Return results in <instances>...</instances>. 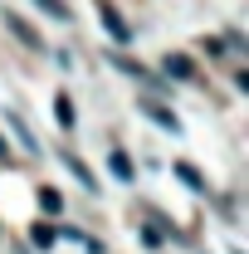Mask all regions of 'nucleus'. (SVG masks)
Instances as JSON below:
<instances>
[{"label":"nucleus","instance_id":"nucleus-1","mask_svg":"<svg viewBox=\"0 0 249 254\" xmlns=\"http://www.w3.org/2000/svg\"><path fill=\"white\" fill-rule=\"evenodd\" d=\"M0 20H5V30L15 34V39H20L25 49H44V39H39V30H34V25L25 20V15H15V10H0Z\"/></svg>","mask_w":249,"mask_h":254},{"label":"nucleus","instance_id":"nucleus-2","mask_svg":"<svg viewBox=\"0 0 249 254\" xmlns=\"http://www.w3.org/2000/svg\"><path fill=\"white\" fill-rule=\"evenodd\" d=\"M161 68H166V78H195V59L190 54H166Z\"/></svg>","mask_w":249,"mask_h":254},{"label":"nucleus","instance_id":"nucleus-3","mask_svg":"<svg viewBox=\"0 0 249 254\" xmlns=\"http://www.w3.org/2000/svg\"><path fill=\"white\" fill-rule=\"evenodd\" d=\"M137 108H142V113H147V118H156V123H161V127H171V132H181V123H176V113H171V108H161V103H156V98H142V103H137Z\"/></svg>","mask_w":249,"mask_h":254},{"label":"nucleus","instance_id":"nucleus-4","mask_svg":"<svg viewBox=\"0 0 249 254\" xmlns=\"http://www.w3.org/2000/svg\"><path fill=\"white\" fill-rule=\"evenodd\" d=\"M98 15H103V25H108V34H113L118 44H127V39H132V30H127V20L118 15V10H113V5H103Z\"/></svg>","mask_w":249,"mask_h":254},{"label":"nucleus","instance_id":"nucleus-5","mask_svg":"<svg viewBox=\"0 0 249 254\" xmlns=\"http://www.w3.org/2000/svg\"><path fill=\"white\" fill-rule=\"evenodd\" d=\"M34 200H39V210H44V215H63V195L54 186H39L34 190Z\"/></svg>","mask_w":249,"mask_h":254},{"label":"nucleus","instance_id":"nucleus-6","mask_svg":"<svg viewBox=\"0 0 249 254\" xmlns=\"http://www.w3.org/2000/svg\"><path fill=\"white\" fill-rule=\"evenodd\" d=\"M113 64H118L123 73H132L137 83H156V78H152V68H142V64H137V59H127V54H113Z\"/></svg>","mask_w":249,"mask_h":254},{"label":"nucleus","instance_id":"nucleus-7","mask_svg":"<svg viewBox=\"0 0 249 254\" xmlns=\"http://www.w3.org/2000/svg\"><path fill=\"white\" fill-rule=\"evenodd\" d=\"M30 240H34V250H49V245L59 240V230H54L49 220H39V225H30Z\"/></svg>","mask_w":249,"mask_h":254},{"label":"nucleus","instance_id":"nucleus-8","mask_svg":"<svg viewBox=\"0 0 249 254\" xmlns=\"http://www.w3.org/2000/svg\"><path fill=\"white\" fill-rule=\"evenodd\" d=\"M54 113H59V127H63V132L78 127V123H73V98H68V93H54Z\"/></svg>","mask_w":249,"mask_h":254},{"label":"nucleus","instance_id":"nucleus-9","mask_svg":"<svg viewBox=\"0 0 249 254\" xmlns=\"http://www.w3.org/2000/svg\"><path fill=\"white\" fill-rule=\"evenodd\" d=\"M108 166H113V176H118V181H132V157H127V152H113Z\"/></svg>","mask_w":249,"mask_h":254},{"label":"nucleus","instance_id":"nucleus-10","mask_svg":"<svg viewBox=\"0 0 249 254\" xmlns=\"http://www.w3.org/2000/svg\"><path fill=\"white\" fill-rule=\"evenodd\" d=\"M34 5H39V10H44V15H54V20H63V25H68V20H73V10H68V5H63V0H34Z\"/></svg>","mask_w":249,"mask_h":254},{"label":"nucleus","instance_id":"nucleus-11","mask_svg":"<svg viewBox=\"0 0 249 254\" xmlns=\"http://www.w3.org/2000/svg\"><path fill=\"white\" fill-rule=\"evenodd\" d=\"M10 123H15V137L25 142V152H39V142H34V132L25 127V118H20V113H10Z\"/></svg>","mask_w":249,"mask_h":254},{"label":"nucleus","instance_id":"nucleus-12","mask_svg":"<svg viewBox=\"0 0 249 254\" xmlns=\"http://www.w3.org/2000/svg\"><path fill=\"white\" fill-rule=\"evenodd\" d=\"M59 161H63V166H68V171H73V176H78V181H83L88 190H93V171H88V166H83L78 157H59Z\"/></svg>","mask_w":249,"mask_h":254},{"label":"nucleus","instance_id":"nucleus-13","mask_svg":"<svg viewBox=\"0 0 249 254\" xmlns=\"http://www.w3.org/2000/svg\"><path fill=\"white\" fill-rule=\"evenodd\" d=\"M176 176L186 181V186H195V190H205V176L195 171V166H186V161H176Z\"/></svg>","mask_w":249,"mask_h":254},{"label":"nucleus","instance_id":"nucleus-14","mask_svg":"<svg viewBox=\"0 0 249 254\" xmlns=\"http://www.w3.org/2000/svg\"><path fill=\"white\" fill-rule=\"evenodd\" d=\"M200 49H205L210 59H220V54H225V39H200Z\"/></svg>","mask_w":249,"mask_h":254},{"label":"nucleus","instance_id":"nucleus-15","mask_svg":"<svg viewBox=\"0 0 249 254\" xmlns=\"http://www.w3.org/2000/svg\"><path fill=\"white\" fill-rule=\"evenodd\" d=\"M0 161H10V147H5V137H0Z\"/></svg>","mask_w":249,"mask_h":254}]
</instances>
